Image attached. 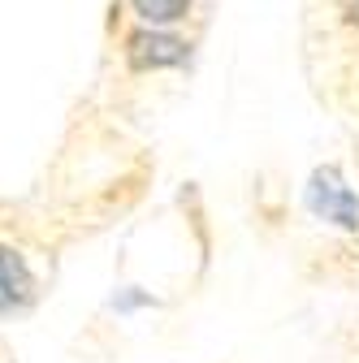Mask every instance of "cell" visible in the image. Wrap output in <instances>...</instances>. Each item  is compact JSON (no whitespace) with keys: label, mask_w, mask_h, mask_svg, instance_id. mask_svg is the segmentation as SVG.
I'll return each mask as SVG.
<instances>
[{"label":"cell","mask_w":359,"mask_h":363,"mask_svg":"<svg viewBox=\"0 0 359 363\" xmlns=\"http://www.w3.org/2000/svg\"><path fill=\"white\" fill-rule=\"evenodd\" d=\"M307 208H311V216L338 225V230H359V195L342 182V173L333 164L311 173V182H307Z\"/></svg>","instance_id":"6da1fadb"},{"label":"cell","mask_w":359,"mask_h":363,"mask_svg":"<svg viewBox=\"0 0 359 363\" xmlns=\"http://www.w3.org/2000/svg\"><path fill=\"white\" fill-rule=\"evenodd\" d=\"M177 61H187L182 39H169L156 30H139L130 39V65L134 69H160V65H177Z\"/></svg>","instance_id":"7a4b0ae2"},{"label":"cell","mask_w":359,"mask_h":363,"mask_svg":"<svg viewBox=\"0 0 359 363\" xmlns=\"http://www.w3.org/2000/svg\"><path fill=\"white\" fill-rule=\"evenodd\" d=\"M31 298V272L22 264V255H13L9 247H0V311L18 307Z\"/></svg>","instance_id":"3957f363"},{"label":"cell","mask_w":359,"mask_h":363,"mask_svg":"<svg viewBox=\"0 0 359 363\" xmlns=\"http://www.w3.org/2000/svg\"><path fill=\"white\" fill-rule=\"evenodd\" d=\"M134 13H139L143 22L152 26H165V22H177L187 9H191V0H130Z\"/></svg>","instance_id":"277c9868"}]
</instances>
